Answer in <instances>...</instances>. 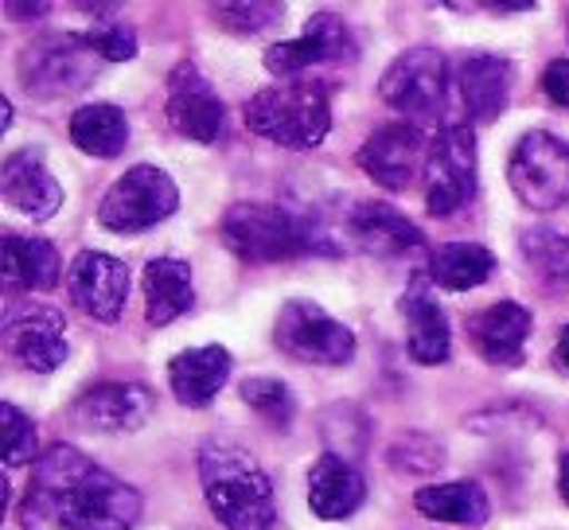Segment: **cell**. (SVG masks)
<instances>
[{
	"label": "cell",
	"mask_w": 569,
	"mask_h": 530,
	"mask_svg": "<svg viewBox=\"0 0 569 530\" xmlns=\"http://www.w3.org/2000/svg\"><path fill=\"white\" fill-rule=\"evenodd\" d=\"M141 519V496L82 457L74 444H51L32 468V491L24 503L28 530H133Z\"/></svg>",
	"instance_id": "6da1fadb"
},
{
	"label": "cell",
	"mask_w": 569,
	"mask_h": 530,
	"mask_svg": "<svg viewBox=\"0 0 569 530\" xmlns=\"http://www.w3.org/2000/svg\"><path fill=\"white\" fill-rule=\"evenodd\" d=\"M199 480H203L207 507L227 530H273V483L242 444L207 441L199 449Z\"/></svg>",
	"instance_id": "7a4b0ae2"
},
{
	"label": "cell",
	"mask_w": 569,
	"mask_h": 530,
	"mask_svg": "<svg viewBox=\"0 0 569 530\" xmlns=\"http://www.w3.org/2000/svg\"><path fill=\"white\" fill-rule=\"evenodd\" d=\"M222 242L234 258L250 266H273L293 261L305 253H340L328 242L325 230L297 219L293 211L273 203H234L222 214Z\"/></svg>",
	"instance_id": "3957f363"
},
{
	"label": "cell",
	"mask_w": 569,
	"mask_h": 530,
	"mask_svg": "<svg viewBox=\"0 0 569 530\" xmlns=\"http://www.w3.org/2000/svg\"><path fill=\"white\" fill-rule=\"evenodd\" d=\"M246 129L281 149H317L332 129V90L325 82H277L246 102Z\"/></svg>",
	"instance_id": "277c9868"
},
{
	"label": "cell",
	"mask_w": 569,
	"mask_h": 530,
	"mask_svg": "<svg viewBox=\"0 0 569 530\" xmlns=\"http://www.w3.org/2000/svg\"><path fill=\"white\" fill-rule=\"evenodd\" d=\"M98 63H102V56L90 48L87 36L56 32L28 43L20 51L17 71L32 98H67L94 82Z\"/></svg>",
	"instance_id": "5b68a950"
},
{
	"label": "cell",
	"mask_w": 569,
	"mask_h": 530,
	"mask_svg": "<svg viewBox=\"0 0 569 530\" xmlns=\"http://www.w3.org/2000/svg\"><path fill=\"white\" fill-rule=\"evenodd\" d=\"M180 207V188L157 164H133L110 183L98 203V222L113 234H144L157 222L172 219Z\"/></svg>",
	"instance_id": "8992f818"
},
{
	"label": "cell",
	"mask_w": 569,
	"mask_h": 530,
	"mask_svg": "<svg viewBox=\"0 0 569 530\" xmlns=\"http://www.w3.org/2000/svg\"><path fill=\"white\" fill-rule=\"evenodd\" d=\"M507 183L515 199L538 214L569 207V144L546 129L519 137L507 160Z\"/></svg>",
	"instance_id": "52a82bcc"
},
{
	"label": "cell",
	"mask_w": 569,
	"mask_h": 530,
	"mask_svg": "<svg viewBox=\"0 0 569 530\" xmlns=\"http://www.w3.org/2000/svg\"><path fill=\"white\" fill-rule=\"evenodd\" d=\"M273 340L297 363H320V367H348L356 359V332L343 320L328 317L317 301H289L277 312Z\"/></svg>",
	"instance_id": "ba28073f"
},
{
	"label": "cell",
	"mask_w": 569,
	"mask_h": 530,
	"mask_svg": "<svg viewBox=\"0 0 569 530\" xmlns=\"http://www.w3.org/2000/svg\"><path fill=\"white\" fill-rule=\"evenodd\" d=\"M480 183V160H476L472 126H445L429 141L426 160V207L433 219H449L460 207L472 203Z\"/></svg>",
	"instance_id": "9c48e42d"
},
{
	"label": "cell",
	"mask_w": 569,
	"mask_h": 530,
	"mask_svg": "<svg viewBox=\"0 0 569 530\" xmlns=\"http://www.w3.org/2000/svg\"><path fill=\"white\" fill-rule=\"evenodd\" d=\"M359 59V43L351 36L348 20L336 17V12H317L309 17L305 32L289 43H273L266 51V71L277 74L281 82H297L305 79V71L320 63H356Z\"/></svg>",
	"instance_id": "30bf717a"
},
{
	"label": "cell",
	"mask_w": 569,
	"mask_h": 530,
	"mask_svg": "<svg viewBox=\"0 0 569 530\" xmlns=\"http://www.w3.org/2000/svg\"><path fill=\"white\" fill-rule=\"evenodd\" d=\"M445 90H449V63L437 48L402 51L379 82L382 102L406 118H433L445 106Z\"/></svg>",
	"instance_id": "8fae6325"
},
{
	"label": "cell",
	"mask_w": 569,
	"mask_h": 530,
	"mask_svg": "<svg viewBox=\"0 0 569 530\" xmlns=\"http://www.w3.org/2000/svg\"><path fill=\"white\" fill-rule=\"evenodd\" d=\"M426 160L429 141L410 121H390L375 129L359 149V168L387 191H406L418 176H426Z\"/></svg>",
	"instance_id": "7c38bea8"
},
{
	"label": "cell",
	"mask_w": 569,
	"mask_h": 530,
	"mask_svg": "<svg viewBox=\"0 0 569 530\" xmlns=\"http://www.w3.org/2000/svg\"><path fill=\"white\" fill-rule=\"evenodd\" d=\"M168 126L196 144H214L227 129V106L191 59L168 74Z\"/></svg>",
	"instance_id": "4fadbf2b"
},
{
	"label": "cell",
	"mask_w": 569,
	"mask_h": 530,
	"mask_svg": "<svg viewBox=\"0 0 569 530\" xmlns=\"http://www.w3.org/2000/svg\"><path fill=\"white\" fill-rule=\"evenodd\" d=\"M67 293H71V301L79 304L90 320L113 324V320L126 312V301H129L126 261L110 258V253H102V250H82L79 258L67 266Z\"/></svg>",
	"instance_id": "5bb4252c"
},
{
	"label": "cell",
	"mask_w": 569,
	"mask_h": 530,
	"mask_svg": "<svg viewBox=\"0 0 569 530\" xmlns=\"http://www.w3.org/2000/svg\"><path fill=\"white\" fill-rule=\"evenodd\" d=\"M4 348L20 367L36 374H51L67 363V320L56 309L28 304V309H9L4 320Z\"/></svg>",
	"instance_id": "9a60e30c"
},
{
	"label": "cell",
	"mask_w": 569,
	"mask_h": 530,
	"mask_svg": "<svg viewBox=\"0 0 569 530\" xmlns=\"http://www.w3.org/2000/svg\"><path fill=\"white\" fill-rule=\"evenodd\" d=\"M74 421L94 433H137L157 413V398L141 382H102L74 402Z\"/></svg>",
	"instance_id": "2e32d148"
},
{
	"label": "cell",
	"mask_w": 569,
	"mask_h": 530,
	"mask_svg": "<svg viewBox=\"0 0 569 530\" xmlns=\"http://www.w3.org/2000/svg\"><path fill=\"white\" fill-rule=\"evenodd\" d=\"M343 230L371 258H410V253L426 250V234L398 207L382 203V199H363L351 207Z\"/></svg>",
	"instance_id": "e0dca14e"
},
{
	"label": "cell",
	"mask_w": 569,
	"mask_h": 530,
	"mask_svg": "<svg viewBox=\"0 0 569 530\" xmlns=\"http://www.w3.org/2000/svg\"><path fill=\"white\" fill-rule=\"evenodd\" d=\"M398 309H402V317H406V351H410L413 363H421V367L449 363V356H452L449 317H445V309L437 304L429 273H418V278L406 286Z\"/></svg>",
	"instance_id": "ac0fdd59"
},
{
	"label": "cell",
	"mask_w": 569,
	"mask_h": 530,
	"mask_svg": "<svg viewBox=\"0 0 569 530\" xmlns=\"http://www.w3.org/2000/svg\"><path fill=\"white\" fill-rule=\"evenodd\" d=\"M530 317L527 304L519 301H496L483 312L468 317V340H472L476 356L491 367H519L527 359V340H530Z\"/></svg>",
	"instance_id": "d6986e66"
},
{
	"label": "cell",
	"mask_w": 569,
	"mask_h": 530,
	"mask_svg": "<svg viewBox=\"0 0 569 530\" xmlns=\"http://www.w3.org/2000/svg\"><path fill=\"white\" fill-rule=\"evenodd\" d=\"M0 196H4V203L12 211H20L32 222L56 219L59 207H63V188L48 172L40 152L32 149H20L4 160V168H0Z\"/></svg>",
	"instance_id": "ffe728a7"
},
{
	"label": "cell",
	"mask_w": 569,
	"mask_h": 530,
	"mask_svg": "<svg viewBox=\"0 0 569 530\" xmlns=\"http://www.w3.org/2000/svg\"><path fill=\"white\" fill-rule=\"evenodd\" d=\"M457 87L460 102L468 110V121L488 126L507 110L515 90V63L503 56H488V51H472L460 59L457 67Z\"/></svg>",
	"instance_id": "44dd1931"
},
{
	"label": "cell",
	"mask_w": 569,
	"mask_h": 530,
	"mask_svg": "<svg viewBox=\"0 0 569 530\" xmlns=\"http://www.w3.org/2000/svg\"><path fill=\"white\" fill-rule=\"evenodd\" d=\"M230 367H234V359H230V351L219 348V343L180 351V356H172V363H168V387H172L180 406L203 410V406H211L214 394L227 387Z\"/></svg>",
	"instance_id": "7402d4cb"
},
{
	"label": "cell",
	"mask_w": 569,
	"mask_h": 530,
	"mask_svg": "<svg viewBox=\"0 0 569 530\" xmlns=\"http://www.w3.org/2000/svg\"><path fill=\"white\" fill-rule=\"evenodd\" d=\"M367 499V483L363 472H359L351 460L336 457V452H325V457L312 464L309 472V507L317 519L325 522H340L351 519V514L363 507Z\"/></svg>",
	"instance_id": "603a6c76"
},
{
	"label": "cell",
	"mask_w": 569,
	"mask_h": 530,
	"mask_svg": "<svg viewBox=\"0 0 569 530\" xmlns=\"http://www.w3.org/2000/svg\"><path fill=\"white\" fill-rule=\"evenodd\" d=\"M141 289H144V317L157 328L180 320L183 312H191V304H196L191 266L180 258H152L149 266H144Z\"/></svg>",
	"instance_id": "cb8c5ba5"
},
{
	"label": "cell",
	"mask_w": 569,
	"mask_h": 530,
	"mask_svg": "<svg viewBox=\"0 0 569 530\" xmlns=\"http://www.w3.org/2000/svg\"><path fill=\"white\" fill-rule=\"evenodd\" d=\"M63 278V258L48 238L4 234V281L28 293H48Z\"/></svg>",
	"instance_id": "d4e9b609"
},
{
	"label": "cell",
	"mask_w": 569,
	"mask_h": 530,
	"mask_svg": "<svg viewBox=\"0 0 569 530\" xmlns=\"http://www.w3.org/2000/svg\"><path fill=\"white\" fill-rule=\"evenodd\" d=\"M496 273V253L480 242H445L429 253V281L449 293L480 289Z\"/></svg>",
	"instance_id": "484cf974"
},
{
	"label": "cell",
	"mask_w": 569,
	"mask_h": 530,
	"mask_svg": "<svg viewBox=\"0 0 569 530\" xmlns=\"http://www.w3.org/2000/svg\"><path fill=\"white\" fill-rule=\"evenodd\" d=\"M413 507H418L426 519L460 522V527H483L491 514L488 496H483V488L472 480L429 483V488H421L418 496H413Z\"/></svg>",
	"instance_id": "4316f807"
},
{
	"label": "cell",
	"mask_w": 569,
	"mask_h": 530,
	"mask_svg": "<svg viewBox=\"0 0 569 530\" xmlns=\"http://www.w3.org/2000/svg\"><path fill=\"white\" fill-rule=\"evenodd\" d=\"M71 144L87 157L98 160H113L126 152L129 144V118L126 110L110 102H94L82 106V110L71 113Z\"/></svg>",
	"instance_id": "83f0119b"
},
{
	"label": "cell",
	"mask_w": 569,
	"mask_h": 530,
	"mask_svg": "<svg viewBox=\"0 0 569 530\" xmlns=\"http://www.w3.org/2000/svg\"><path fill=\"white\" fill-rule=\"evenodd\" d=\"M522 253H527L538 278L558 289H569V234L530 230V234H522Z\"/></svg>",
	"instance_id": "f1b7e54d"
},
{
	"label": "cell",
	"mask_w": 569,
	"mask_h": 530,
	"mask_svg": "<svg viewBox=\"0 0 569 530\" xmlns=\"http://www.w3.org/2000/svg\"><path fill=\"white\" fill-rule=\"evenodd\" d=\"M242 402L250 406L253 413H261L273 429H289L297 418V398L281 379H266V374L246 379L242 382Z\"/></svg>",
	"instance_id": "f546056e"
},
{
	"label": "cell",
	"mask_w": 569,
	"mask_h": 530,
	"mask_svg": "<svg viewBox=\"0 0 569 530\" xmlns=\"http://www.w3.org/2000/svg\"><path fill=\"white\" fill-rule=\"evenodd\" d=\"M214 24L227 28L234 36H258L266 28L281 24L284 20V4H273V0H238V4H214L211 9Z\"/></svg>",
	"instance_id": "4dcf8cb0"
},
{
	"label": "cell",
	"mask_w": 569,
	"mask_h": 530,
	"mask_svg": "<svg viewBox=\"0 0 569 530\" xmlns=\"http://www.w3.org/2000/svg\"><path fill=\"white\" fill-rule=\"evenodd\" d=\"M387 460L398 472L429 476V472H437V468H445V444L429 433H406L387 449Z\"/></svg>",
	"instance_id": "1f68e13d"
},
{
	"label": "cell",
	"mask_w": 569,
	"mask_h": 530,
	"mask_svg": "<svg viewBox=\"0 0 569 530\" xmlns=\"http://www.w3.org/2000/svg\"><path fill=\"white\" fill-rule=\"evenodd\" d=\"M0 421H4V464L20 468V464H32L36 457V426L32 418L17 410L12 402L0 406Z\"/></svg>",
	"instance_id": "d6a6232c"
},
{
	"label": "cell",
	"mask_w": 569,
	"mask_h": 530,
	"mask_svg": "<svg viewBox=\"0 0 569 530\" xmlns=\"http://www.w3.org/2000/svg\"><path fill=\"white\" fill-rule=\"evenodd\" d=\"M87 40H90V48L102 59H110V63H126V59L137 56V32L126 20H102V24L90 28Z\"/></svg>",
	"instance_id": "836d02e7"
},
{
	"label": "cell",
	"mask_w": 569,
	"mask_h": 530,
	"mask_svg": "<svg viewBox=\"0 0 569 530\" xmlns=\"http://www.w3.org/2000/svg\"><path fill=\"white\" fill-rule=\"evenodd\" d=\"M542 94L550 98L553 106L569 110V59H553V63H546V71H542Z\"/></svg>",
	"instance_id": "e575fe53"
},
{
	"label": "cell",
	"mask_w": 569,
	"mask_h": 530,
	"mask_svg": "<svg viewBox=\"0 0 569 530\" xmlns=\"http://www.w3.org/2000/svg\"><path fill=\"white\" fill-rule=\"evenodd\" d=\"M553 367L558 371H569V324L558 332V343H553Z\"/></svg>",
	"instance_id": "d590c367"
},
{
	"label": "cell",
	"mask_w": 569,
	"mask_h": 530,
	"mask_svg": "<svg viewBox=\"0 0 569 530\" xmlns=\"http://www.w3.org/2000/svg\"><path fill=\"white\" fill-rule=\"evenodd\" d=\"M43 12H48V4H17V0L4 4V17H43Z\"/></svg>",
	"instance_id": "8d00e7d4"
},
{
	"label": "cell",
	"mask_w": 569,
	"mask_h": 530,
	"mask_svg": "<svg viewBox=\"0 0 569 530\" xmlns=\"http://www.w3.org/2000/svg\"><path fill=\"white\" fill-rule=\"evenodd\" d=\"M558 496H561V503L569 507V452H561V460H558Z\"/></svg>",
	"instance_id": "74e56055"
},
{
	"label": "cell",
	"mask_w": 569,
	"mask_h": 530,
	"mask_svg": "<svg viewBox=\"0 0 569 530\" xmlns=\"http://www.w3.org/2000/svg\"><path fill=\"white\" fill-rule=\"evenodd\" d=\"M488 9L491 12H530L535 4H530V0H491Z\"/></svg>",
	"instance_id": "f35d334b"
}]
</instances>
